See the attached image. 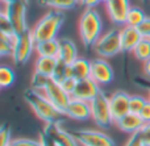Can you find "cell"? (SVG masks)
I'll use <instances>...</instances> for the list:
<instances>
[{"label":"cell","instance_id":"obj_39","mask_svg":"<svg viewBox=\"0 0 150 146\" xmlns=\"http://www.w3.org/2000/svg\"><path fill=\"white\" fill-rule=\"evenodd\" d=\"M100 0H80V4H83L87 8H95L98 4H100Z\"/></svg>","mask_w":150,"mask_h":146},{"label":"cell","instance_id":"obj_12","mask_svg":"<svg viewBox=\"0 0 150 146\" xmlns=\"http://www.w3.org/2000/svg\"><path fill=\"white\" fill-rule=\"evenodd\" d=\"M129 99L130 95L124 91H116L109 96V108L115 123L127 113H129Z\"/></svg>","mask_w":150,"mask_h":146},{"label":"cell","instance_id":"obj_33","mask_svg":"<svg viewBox=\"0 0 150 146\" xmlns=\"http://www.w3.org/2000/svg\"><path fill=\"white\" fill-rule=\"evenodd\" d=\"M125 146H145V142H144L142 136H141L140 132L130 134V137L128 138Z\"/></svg>","mask_w":150,"mask_h":146},{"label":"cell","instance_id":"obj_10","mask_svg":"<svg viewBox=\"0 0 150 146\" xmlns=\"http://www.w3.org/2000/svg\"><path fill=\"white\" fill-rule=\"evenodd\" d=\"M113 68L105 61V58H98L91 61V79H93L99 86L109 84L113 80Z\"/></svg>","mask_w":150,"mask_h":146},{"label":"cell","instance_id":"obj_8","mask_svg":"<svg viewBox=\"0 0 150 146\" xmlns=\"http://www.w3.org/2000/svg\"><path fill=\"white\" fill-rule=\"evenodd\" d=\"M42 94L52 102V104L57 108L58 111H61L62 113L66 112L67 105L71 102V95L67 94L65 90L61 87V84L58 82H55L54 79L50 78V80L46 83V86L42 90Z\"/></svg>","mask_w":150,"mask_h":146},{"label":"cell","instance_id":"obj_19","mask_svg":"<svg viewBox=\"0 0 150 146\" xmlns=\"http://www.w3.org/2000/svg\"><path fill=\"white\" fill-rule=\"evenodd\" d=\"M57 62L58 58H53V57H37L36 62H34V73L42 74L45 76L52 78L54 70L57 67Z\"/></svg>","mask_w":150,"mask_h":146},{"label":"cell","instance_id":"obj_20","mask_svg":"<svg viewBox=\"0 0 150 146\" xmlns=\"http://www.w3.org/2000/svg\"><path fill=\"white\" fill-rule=\"evenodd\" d=\"M76 58H78V50H76V46H75L74 42L69 38L61 39L59 41V54H58V59H61V61H63V62L71 65Z\"/></svg>","mask_w":150,"mask_h":146},{"label":"cell","instance_id":"obj_25","mask_svg":"<svg viewBox=\"0 0 150 146\" xmlns=\"http://www.w3.org/2000/svg\"><path fill=\"white\" fill-rule=\"evenodd\" d=\"M146 18L145 13L141 8L138 7H130L129 8V12H128L127 16V21H125V25H129V26H136L137 28L141 23Z\"/></svg>","mask_w":150,"mask_h":146},{"label":"cell","instance_id":"obj_30","mask_svg":"<svg viewBox=\"0 0 150 146\" xmlns=\"http://www.w3.org/2000/svg\"><path fill=\"white\" fill-rule=\"evenodd\" d=\"M0 33L1 34H12L16 33L15 29H13L12 24H11L8 16L4 12L0 13Z\"/></svg>","mask_w":150,"mask_h":146},{"label":"cell","instance_id":"obj_2","mask_svg":"<svg viewBox=\"0 0 150 146\" xmlns=\"http://www.w3.org/2000/svg\"><path fill=\"white\" fill-rule=\"evenodd\" d=\"M65 21V15L62 11L58 9H50L37 21V24L33 26L32 34L36 42L46 41V39H53L57 37L61 26Z\"/></svg>","mask_w":150,"mask_h":146},{"label":"cell","instance_id":"obj_24","mask_svg":"<svg viewBox=\"0 0 150 146\" xmlns=\"http://www.w3.org/2000/svg\"><path fill=\"white\" fill-rule=\"evenodd\" d=\"M42 5L49 7L52 9H58V11H66L74 8L80 0H40Z\"/></svg>","mask_w":150,"mask_h":146},{"label":"cell","instance_id":"obj_34","mask_svg":"<svg viewBox=\"0 0 150 146\" xmlns=\"http://www.w3.org/2000/svg\"><path fill=\"white\" fill-rule=\"evenodd\" d=\"M40 144H41V146H59L55 142V140L53 138L52 136H49L47 133H45L44 130L40 133Z\"/></svg>","mask_w":150,"mask_h":146},{"label":"cell","instance_id":"obj_21","mask_svg":"<svg viewBox=\"0 0 150 146\" xmlns=\"http://www.w3.org/2000/svg\"><path fill=\"white\" fill-rule=\"evenodd\" d=\"M70 75L76 80L91 78V62L84 58H76L70 65Z\"/></svg>","mask_w":150,"mask_h":146},{"label":"cell","instance_id":"obj_11","mask_svg":"<svg viewBox=\"0 0 150 146\" xmlns=\"http://www.w3.org/2000/svg\"><path fill=\"white\" fill-rule=\"evenodd\" d=\"M100 91L101 90L99 88V84L93 79H91V78L79 79V80H76L75 88H74L73 94H71V97L84 100V102L90 103Z\"/></svg>","mask_w":150,"mask_h":146},{"label":"cell","instance_id":"obj_1","mask_svg":"<svg viewBox=\"0 0 150 146\" xmlns=\"http://www.w3.org/2000/svg\"><path fill=\"white\" fill-rule=\"evenodd\" d=\"M24 100L29 104V107L32 108L34 115L40 120L44 121L45 124L61 123L62 117L65 116V113L58 111L42 92L36 91L32 87L25 90V92H24Z\"/></svg>","mask_w":150,"mask_h":146},{"label":"cell","instance_id":"obj_3","mask_svg":"<svg viewBox=\"0 0 150 146\" xmlns=\"http://www.w3.org/2000/svg\"><path fill=\"white\" fill-rule=\"evenodd\" d=\"M103 34V20L95 8H87L79 18V36L86 47L93 46Z\"/></svg>","mask_w":150,"mask_h":146},{"label":"cell","instance_id":"obj_43","mask_svg":"<svg viewBox=\"0 0 150 146\" xmlns=\"http://www.w3.org/2000/svg\"><path fill=\"white\" fill-rule=\"evenodd\" d=\"M148 100H149V102H150V90H149V99H148Z\"/></svg>","mask_w":150,"mask_h":146},{"label":"cell","instance_id":"obj_17","mask_svg":"<svg viewBox=\"0 0 150 146\" xmlns=\"http://www.w3.org/2000/svg\"><path fill=\"white\" fill-rule=\"evenodd\" d=\"M116 125L119 126L120 130L125 132V133H137V132H140L141 129L144 128V125H145V123H144L142 117H141L138 113H127L125 116H122L121 118H119V120L116 121Z\"/></svg>","mask_w":150,"mask_h":146},{"label":"cell","instance_id":"obj_4","mask_svg":"<svg viewBox=\"0 0 150 146\" xmlns=\"http://www.w3.org/2000/svg\"><path fill=\"white\" fill-rule=\"evenodd\" d=\"M91 107V118L93 123L100 128H109L112 125L113 117L109 108V97L105 96L103 91H100L92 100L90 102Z\"/></svg>","mask_w":150,"mask_h":146},{"label":"cell","instance_id":"obj_37","mask_svg":"<svg viewBox=\"0 0 150 146\" xmlns=\"http://www.w3.org/2000/svg\"><path fill=\"white\" fill-rule=\"evenodd\" d=\"M140 133H141V136H142L145 146H150V123L144 125V128L140 130Z\"/></svg>","mask_w":150,"mask_h":146},{"label":"cell","instance_id":"obj_18","mask_svg":"<svg viewBox=\"0 0 150 146\" xmlns=\"http://www.w3.org/2000/svg\"><path fill=\"white\" fill-rule=\"evenodd\" d=\"M34 51L40 57L58 58V54H59V41L57 38H53V39H46V41L36 42Z\"/></svg>","mask_w":150,"mask_h":146},{"label":"cell","instance_id":"obj_31","mask_svg":"<svg viewBox=\"0 0 150 146\" xmlns=\"http://www.w3.org/2000/svg\"><path fill=\"white\" fill-rule=\"evenodd\" d=\"M12 142L11 140V128L8 125H3L0 130V144L1 146H8Z\"/></svg>","mask_w":150,"mask_h":146},{"label":"cell","instance_id":"obj_38","mask_svg":"<svg viewBox=\"0 0 150 146\" xmlns=\"http://www.w3.org/2000/svg\"><path fill=\"white\" fill-rule=\"evenodd\" d=\"M140 116L142 117V120H144V123H145V124L150 123V102H149V100L146 102L145 107H144L142 111L140 112Z\"/></svg>","mask_w":150,"mask_h":146},{"label":"cell","instance_id":"obj_44","mask_svg":"<svg viewBox=\"0 0 150 146\" xmlns=\"http://www.w3.org/2000/svg\"><path fill=\"white\" fill-rule=\"evenodd\" d=\"M8 146H12V145H11V144H9V145H8Z\"/></svg>","mask_w":150,"mask_h":146},{"label":"cell","instance_id":"obj_40","mask_svg":"<svg viewBox=\"0 0 150 146\" xmlns=\"http://www.w3.org/2000/svg\"><path fill=\"white\" fill-rule=\"evenodd\" d=\"M144 73H145L146 76H149L150 78V58L144 62Z\"/></svg>","mask_w":150,"mask_h":146},{"label":"cell","instance_id":"obj_7","mask_svg":"<svg viewBox=\"0 0 150 146\" xmlns=\"http://www.w3.org/2000/svg\"><path fill=\"white\" fill-rule=\"evenodd\" d=\"M36 49V41L33 38L32 30L29 29L26 33L18 34L17 42H16L15 47L12 51V61L16 65H24L29 61L32 53Z\"/></svg>","mask_w":150,"mask_h":146},{"label":"cell","instance_id":"obj_35","mask_svg":"<svg viewBox=\"0 0 150 146\" xmlns=\"http://www.w3.org/2000/svg\"><path fill=\"white\" fill-rule=\"evenodd\" d=\"M11 145H12V146H41L40 141H34V140H29V138L12 140Z\"/></svg>","mask_w":150,"mask_h":146},{"label":"cell","instance_id":"obj_9","mask_svg":"<svg viewBox=\"0 0 150 146\" xmlns=\"http://www.w3.org/2000/svg\"><path fill=\"white\" fill-rule=\"evenodd\" d=\"M80 146H115V141L100 130L79 129L73 132Z\"/></svg>","mask_w":150,"mask_h":146},{"label":"cell","instance_id":"obj_5","mask_svg":"<svg viewBox=\"0 0 150 146\" xmlns=\"http://www.w3.org/2000/svg\"><path fill=\"white\" fill-rule=\"evenodd\" d=\"M93 49H95L96 54H99L101 58H111L122 51L120 30L119 29H109L108 32L103 33L95 42Z\"/></svg>","mask_w":150,"mask_h":146},{"label":"cell","instance_id":"obj_13","mask_svg":"<svg viewBox=\"0 0 150 146\" xmlns=\"http://www.w3.org/2000/svg\"><path fill=\"white\" fill-rule=\"evenodd\" d=\"M44 132L52 136L59 146H80L78 140L74 137L73 133H69L67 130L61 126V123H52L46 124Z\"/></svg>","mask_w":150,"mask_h":146},{"label":"cell","instance_id":"obj_6","mask_svg":"<svg viewBox=\"0 0 150 146\" xmlns=\"http://www.w3.org/2000/svg\"><path fill=\"white\" fill-rule=\"evenodd\" d=\"M26 5L28 4L21 1L8 3V4H4V9L1 11L8 16L13 29L17 34L26 33L29 30L28 23H26Z\"/></svg>","mask_w":150,"mask_h":146},{"label":"cell","instance_id":"obj_36","mask_svg":"<svg viewBox=\"0 0 150 146\" xmlns=\"http://www.w3.org/2000/svg\"><path fill=\"white\" fill-rule=\"evenodd\" d=\"M137 29L140 30V33L142 34V37H149L150 38V17H146L145 20L137 26Z\"/></svg>","mask_w":150,"mask_h":146},{"label":"cell","instance_id":"obj_26","mask_svg":"<svg viewBox=\"0 0 150 146\" xmlns=\"http://www.w3.org/2000/svg\"><path fill=\"white\" fill-rule=\"evenodd\" d=\"M15 71L12 70L8 66H1L0 67V87L1 88H7V87H11L13 83H15Z\"/></svg>","mask_w":150,"mask_h":146},{"label":"cell","instance_id":"obj_41","mask_svg":"<svg viewBox=\"0 0 150 146\" xmlns=\"http://www.w3.org/2000/svg\"><path fill=\"white\" fill-rule=\"evenodd\" d=\"M4 4H8V3H17V1H21V3H25V4H28L29 0H1Z\"/></svg>","mask_w":150,"mask_h":146},{"label":"cell","instance_id":"obj_42","mask_svg":"<svg viewBox=\"0 0 150 146\" xmlns=\"http://www.w3.org/2000/svg\"><path fill=\"white\" fill-rule=\"evenodd\" d=\"M100 1H101V3H105V4H107V3H108L109 0H100Z\"/></svg>","mask_w":150,"mask_h":146},{"label":"cell","instance_id":"obj_15","mask_svg":"<svg viewBox=\"0 0 150 146\" xmlns=\"http://www.w3.org/2000/svg\"><path fill=\"white\" fill-rule=\"evenodd\" d=\"M65 116L73 118V120H79V121L87 120L88 117H91L90 103L84 102V100H79V99L71 97V102H70V104L67 105Z\"/></svg>","mask_w":150,"mask_h":146},{"label":"cell","instance_id":"obj_32","mask_svg":"<svg viewBox=\"0 0 150 146\" xmlns=\"http://www.w3.org/2000/svg\"><path fill=\"white\" fill-rule=\"evenodd\" d=\"M61 87H62L63 90H65L67 94H73L74 88H75V84H76V79L73 78V76H67V78H65L62 82H61Z\"/></svg>","mask_w":150,"mask_h":146},{"label":"cell","instance_id":"obj_16","mask_svg":"<svg viewBox=\"0 0 150 146\" xmlns=\"http://www.w3.org/2000/svg\"><path fill=\"white\" fill-rule=\"evenodd\" d=\"M120 38H121L122 51H133L142 38V34L136 26L125 25L122 29H120Z\"/></svg>","mask_w":150,"mask_h":146},{"label":"cell","instance_id":"obj_27","mask_svg":"<svg viewBox=\"0 0 150 146\" xmlns=\"http://www.w3.org/2000/svg\"><path fill=\"white\" fill-rule=\"evenodd\" d=\"M67 76H71L70 75V65L63 62V61H61V59H58L57 67H55L52 79H54L55 82L61 83V82H62L65 78H67Z\"/></svg>","mask_w":150,"mask_h":146},{"label":"cell","instance_id":"obj_14","mask_svg":"<svg viewBox=\"0 0 150 146\" xmlns=\"http://www.w3.org/2000/svg\"><path fill=\"white\" fill-rule=\"evenodd\" d=\"M129 0H109L105 4V9L109 18L116 25H124L129 12Z\"/></svg>","mask_w":150,"mask_h":146},{"label":"cell","instance_id":"obj_23","mask_svg":"<svg viewBox=\"0 0 150 146\" xmlns=\"http://www.w3.org/2000/svg\"><path fill=\"white\" fill-rule=\"evenodd\" d=\"M132 53L134 54V57L138 61L145 62L146 59H149L150 58V38L149 37H142Z\"/></svg>","mask_w":150,"mask_h":146},{"label":"cell","instance_id":"obj_22","mask_svg":"<svg viewBox=\"0 0 150 146\" xmlns=\"http://www.w3.org/2000/svg\"><path fill=\"white\" fill-rule=\"evenodd\" d=\"M18 34H1L0 33V55L5 57V55H12L13 47H15L16 42H17Z\"/></svg>","mask_w":150,"mask_h":146},{"label":"cell","instance_id":"obj_28","mask_svg":"<svg viewBox=\"0 0 150 146\" xmlns=\"http://www.w3.org/2000/svg\"><path fill=\"white\" fill-rule=\"evenodd\" d=\"M146 102L148 100L145 97L140 96V95H130V99H129V112L132 113H138L142 111V108L145 107Z\"/></svg>","mask_w":150,"mask_h":146},{"label":"cell","instance_id":"obj_29","mask_svg":"<svg viewBox=\"0 0 150 146\" xmlns=\"http://www.w3.org/2000/svg\"><path fill=\"white\" fill-rule=\"evenodd\" d=\"M49 80H50L49 76H45V75L38 74V73H33V76H32V80H30V83H32L30 87L33 90H36V91L41 92Z\"/></svg>","mask_w":150,"mask_h":146}]
</instances>
